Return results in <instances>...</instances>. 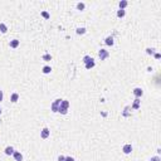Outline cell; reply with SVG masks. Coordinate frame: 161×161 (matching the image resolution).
Returning a JSON list of instances; mask_svg holds the SVG:
<instances>
[{"label":"cell","instance_id":"obj_1","mask_svg":"<svg viewBox=\"0 0 161 161\" xmlns=\"http://www.w3.org/2000/svg\"><path fill=\"white\" fill-rule=\"evenodd\" d=\"M68 108H69V102L67 99H62V103H61V107H59V113L62 115H67L68 113Z\"/></svg>","mask_w":161,"mask_h":161},{"label":"cell","instance_id":"obj_2","mask_svg":"<svg viewBox=\"0 0 161 161\" xmlns=\"http://www.w3.org/2000/svg\"><path fill=\"white\" fill-rule=\"evenodd\" d=\"M61 103H62V99L61 98H58V99H55L53 103H52V106H50V109H52V112H54V113H57L58 111H59V107H61Z\"/></svg>","mask_w":161,"mask_h":161},{"label":"cell","instance_id":"obj_3","mask_svg":"<svg viewBox=\"0 0 161 161\" xmlns=\"http://www.w3.org/2000/svg\"><path fill=\"white\" fill-rule=\"evenodd\" d=\"M98 57L101 58V61H105V59H107V58L109 57V52L106 50V49H101L98 52Z\"/></svg>","mask_w":161,"mask_h":161},{"label":"cell","instance_id":"obj_4","mask_svg":"<svg viewBox=\"0 0 161 161\" xmlns=\"http://www.w3.org/2000/svg\"><path fill=\"white\" fill-rule=\"evenodd\" d=\"M49 135H50V131H49V128L48 127H44L42 131H40V137L43 138V140H45V138H48L49 137Z\"/></svg>","mask_w":161,"mask_h":161},{"label":"cell","instance_id":"obj_5","mask_svg":"<svg viewBox=\"0 0 161 161\" xmlns=\"http://www.w3.org/2000/svg\"><path fill=\"white\" fill-rule=\"evenodd\" d=\"M122 151H123V153H126V155L131 153V151H132V146H131V143H126L122 147Z\"/></svg>","mask_w":161,"mask_h":161},{"label":"cell","instance_id":"obj_6","mask_svg":"<svg viewBox=\"0 0 161 161\" xmlns=\"http://www.w3.org/2000/svg\"><path fill=\"white\" fill-rule=\"evenodd\" d=\"M134 94H135V97L136 98H141L142 97V94H143V91H142V88H135L134 89Z\"/></svg>","mask_w":161,"mask_h":161},{"label":"cell","instance_id":"obj_7","mask_svg":"<svg viewBox=\"0 0 161 161\" xmlns=\"http://www.w3.org/2000/svg\"><path fill=\"white\" fill-rule=\"evenodd\" d=\"M19 44H20V40H18V39H13V40H10V43H9V47L13 48V49H15V48L19 47Z\"/></svg>","mask_w":161,"mask_h":161},{"label":"cell","instance_id":"obj_8","mask_svg":"<svg viewBox=\"0 0 161 161\" xmlns=\"http://www.w3.org/2000/svg\"><path fill=\"white\" fill-rule=\"evenodd\" d=\"M84 65H86V68H87V69H92L94 65H96V63H94V59H93V58H91V59L87 62Z\"/></svg>","mask_w":161,"mask_h":161},{"label":"cell","instance_id":"obj_9","mask_svg":"<svg viewBox=\"0 0 161 161\" xmlns=\"http://www.w3.org/2000/svg\"><path fill=\"white\" fill-rule=\"evenodd\" d=\"M13 156H14V159H15V161H23V155H21L19 151H14Z\"/></svg>","mask_w":161,"mask_h":161},{"label":"cell","instance_id":"obj_10","mask_svg":"<svg viewBox=\"0 0 161 161\" xmlns=\"http://www.w3.org/2000/svg\"><path fill=\"white\" fill-rule=\"evenodd\" d=\"M14 151H15V150H14V147H13V146H8V147H5V155H8V156H10V155H13V153H14Z\"/></svg>","mask_w":161,"mask_h":161},{"label":"cell","instance_id":"obj_11","mask_svg":"<svg viewBox=\"0 0 161 161\" xmlns=\"http://www.w3.org/2000/svg\"><path fill=\"white\" fill-rule=\"evenodd\" d=\"M105 42H106V44H107V45L112 47V45H113V43H115V42H113V36H112V35L107 36V38L105 39Z\"/></svg>","mask_w":161,"mask_h":161},{"label":"cell","instance_id":"obj_12","mask_svg":"<svg viewBox=\"0 0 161 161\" xmlns=\"http://www.w3.org/2000/svg\"><path fill=\"white\" fill-rule=\"evenodd\" d=\"M18 99H19V94H18L17 92L11 93V96H10V101L13 102V103H15V102H18Z\"/></svg>","mask_w":161,"mask_h":161},{"label":"cell","instance_id":"obj_13","mask_svg":"<svg viewBox=\"0 0 161 161\" xmlns=\"http://www.w3.org/2000/svg\"><path fill=\"white\" fill-rule=\"evenodd\" d=\"M128 5V3L126 1V0H121V1L118 3V6H120V9H122V10H125V8Z\"/></svg>","mask_w":161,"mask_h":161},{"label":"cell","instance_id":"obj_14","mask_svg":"<svg viewBox=\"0 0 161 161\" xmlns=\"http://www.w3.org/2000/svg\"><path fill=\"white\" fill-rule=\"evenodd\" d=\"M42 72L44 73V74H49V73L52 72V67H49V65H44L43 69H42Z\"/></svg>","mask_w":161,"mask_h":161},{"label":"cell","instance_id":"obj_15","mask_svg":"<svg viewBox=\"0 0 161 161\" xmlns=\"http://www.w3.org/2000/svg\"><path fill=\"white\" fill-rule=\"evenodd\" d=\"M140 98H136L135 99V102H134V105H132V108L134 109H138V108H140Z\"/></svg>","mask_w":161,"mask_h":161},{"label":"cell","instance_id":"obj_16","mask_svg":"<svg viewBox=\"0 0 161 161\" xmlns=\"http://www.w3.org/2000/svg\"><path fill=\"white\" fill-rule=\"evenodd\" d=\"M0 32H1L3 34H5L6 32H8V27H6L4 23H0Z\"/></svg>","mask_w":161,"mask_h":161},{"label":"cell","instance_id":"obj_17","mask_svg":"<svg viewBox=\"0 0 161 161\" xmlns=\"http://www.w3.org/2000/svg\"><path fill=\"white\" fill-rule=\"evenodd\" d=\"M42 59L44 61V62H49V61H52V55H50V54H48V53H45L44 55L42 57Z\"/></svg>","mask_w":161,"mask_h":161},{"label":"cell","instance_id":"obj_18","mask_svg":"<svg viewBox=\"0 0 161 161\" xmlns=\"http://www.w3.org/2000/svg\"><path fill=\"white\" fill-rule=\"evenodd\" d=\"M125 14H126L125 10H122V9L117 10V17H118V18H123V17H125Z\"/></svg>","mask_w":161,"mask_h":161},{"label":"cell","instance_id":"obj_19","mask_svg":"<svg viewBox=\"0 0 161 161\" xmlns=\"http://www.w3.org/2000/svg\"><path fill=\"white\" fill-rule=\"evenodd\" d=\"M40 14H42V17L44 18V19H49V18H50V14H49L48 11H45V10H43Z\"/></svg>","mask_w":161,"mask_h":161},{"label":"cell","instance_id":"obj_20","mask_svg":"<svg viewBox=\"0 0 161 161\" xmlns=\"http://www.w3.org/2000/svg\"><path fill=\"white\" fill-rule=\"evenodd\" d=\"M77 34L78 35H80V34H84L86 33V28H77Z\"/></svg>","mask_w":161,"mask_h":161},{"label":"cell","instance_id":"obj_21","mask_svg":"<svg viewBox=\"0 0 161 161\" xmlns=\"http://www.w3.org/2000/svg\"><path fill=\"white\" fill-rule=\"evenodd\" d=\"M146 53L150 54V55L155 54V48H147V49H146Z\"/></svg>","mask_w":161,"mask_h":161},{"label":"cell","instance_id":"obj_22","mask_svg":"<svg viewBox=\"0 0 161 161\" xmlns=\"http://www.w3.org/2000/svg\"><path fill=\"white\" fill-rule=\"evenodd\" d=\"M84 6H86L84 3H78V4H77V9H78V10H84Z\"/></svg>","mask_w":161,"mask_h":161},{"label":"cell","instance_id":"obj_23","mask_svg":"<svg viewBox=\"0 0 161 161\" xmlns=\"http://www.w3.org/2000/svg\"><path fill=\"white\" fill-rule=\"evenodd\" d=\"M91 58H92V57H89V55H84V57H83V63L86 64L87 62H88V61L91 59Z\"/></svg>","mask_w":161,"mask_h":161},{"label":"cell","instance_id":"obj_24","mask_svg":"<svg viewBox=\"0 0 161 161\" xmlns=\"http://www.w3.org/2000/svg\"><path fill=\"white\" fill-rule=\"evenodd\" d=\"M64 161H74V159L72 156H67V157H64Z\"/></svg>","mask_w":161,"mask_h":161},{"label":"cell","instance_id":"obj_25","mask_svg":"<svg viewBox=\"0 0 161 161\" xmlns=\"http://www.w3.org/2000/svg\"><path fill=\"white\" fill-rule=\"evenodd\" d=\"M150 161H160V157L159 156H155V157H151Z\"/></svg>","mask_w":161,"mask_h":161},{"label":"cell","instance_id":"obj_26","mask_svg":"<svg viewBox=\"0 0 161 161\" xmlns=\"http://www.w3.org/2000/svg\"><path fill=\"white\" fill-rule=\"evenodd\" d=\"M153 57H155V58H156V59H160V58H161V55H160V53H155V54H153Z\"/></svg>","mask_w":161,"mask_h":161},{"label":"cell","instance_id":"obj_27","mask_svg":"<svg viewBox=\"0 0 161 161\" xmlns=\"http://www.w3.org/2000/svg\"><path fill=\"white\" fill-rule=\"evenodd\" d=\"M3 98H4V93H3V91H0V102L3 101Z\"/></svg>","mask_w":161,"mask_h":161},{"label":"cell","instance_id":"obj_28","mask_svg":"<svg viewBox=\"0 0 161 161\" xmlns=\"http://www.w3.org/2000/svg\"><path fill=\"white\" fill-rule=\"evenodd\" d=\"M58 161H64V156H63V155H59V157H58Z\"/></svg>","mask_w":161,"mask_h":161},{"label":"cell","instance_id":"obj_29","mask_svg":"<svg viewBox=\"0 0 161 161\" xmlns=\"http://www.w3.org/2000/svg\"><path fill=\"white\" fill-rule=\"evenodd\" d=\"M0 115H1V107H0Z\"/></svg>","mask_w":161,"mask_h":161}]
</instances>
